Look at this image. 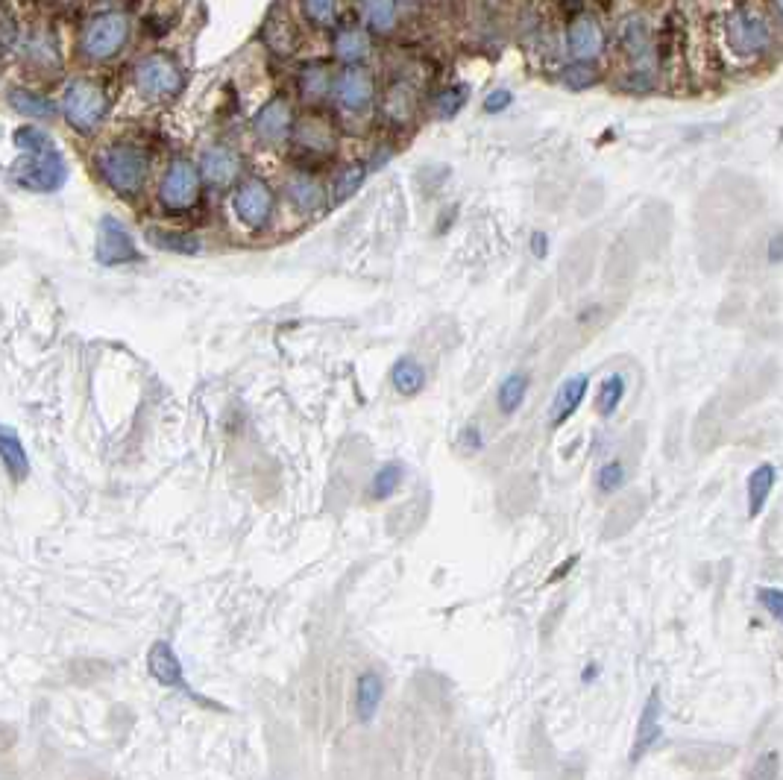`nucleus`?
Returning <instances> with one entry per match:
<instances>
[{
  "instance_id": "1",
  "label": "nucleus",
  "mask_w": 783,
  "mask_h": 780,
  "mask_svg": "<svg viewBox=\"0 0 783 780\" xmlns=\"http://www.w3.org/2000/svg\"><path fill=\"white\" fill-rule=\"evenodd\" d=\"M719 42L731 65L754 68L775 53L778 36L760 0H734L719 18Z\"/></svg>"
},
{
  "instance_id": "2",
  "label": "nucleus",
  "mask_w": 783,
  "mask_h": 780,
  "mask_svg": "<svg viewBox=\"0 0 783 780\" xmlns=\"http://www.w3.org/2000/svg\"><path fill=\"white\" fill-rule=\"evenodd\" d=\"M616 47L622 53V77L616 86L628 94H649L660 80V42L649 15L628 12L616 27Z\"/></svg>"
},
{
  "instance_id": "3",
  "label": "nucleus",
  "mask_w": 783,
  "mask_h": 780,
  "mask_svg": "<svg viewBox=\"0 0 783 780\" xmlns=\"http://www.w3.org/2000/svg\"><path fill=\"white\" fill-rule=\"evenodd\" d=\"M97 174L100 179L121 197H138L144 182H147V171H150V159L141 147L135 144H109L94 156Z\"/></svg>"
},
{
  "instance_id": "4",
  "label": "nucleus",
  "mask_w": 783,
  "mask_h": 780,
  "mask_svg": "<svg viewBox=\"0 0 783 780\" xmlns=\"http://www.w3.org/2000/svg\"><path fill=\"white\" fill-rule=\"evenodd\" d=\"M62 115L65 121L80 132V135H91L100 130V124L109 115V94L106 88L88 77H77L65 86L62 94Z\"/></svg>"
},
{
  "instance_id": "5",
  "label": "nucleus",
  "mask_w": 783,
  "mask_h": 780,
  "mask_svg": "<svg viewBox=\"0 0 783 780\" xmlns=\"http://www.w3.org/2000/svg\"><path fill=\"white\" fill-rule=\"evenodd\" d=\"M132 24L124 12H100L91 15L80 30V53L88 62H106L118 56L130 42Z\"/></svg>"
},
{
  "instance_id": "6",
  "label": "nucleus",
  "mask_w": 783,
  "mask_h": 780,
  "mask_svg": "<svg viewBox=\"0 0 783 780\" xmlns=\"http://www.w3.org/2000/svg\"><path fill=\"white\" fill-rule=\"evenodd\" d=\"M135 88L141 97L153 100V103H165L182 94L185 88V74L176 65L171 56L165 53H150L135 65Z\"/></svg>"
},
{
  "instance_id": "7",
  "label": "nucleus",
  "mask_w": 783,
  "mask_h": 780,
  "mask_svg": "<svg viewBox=\"0 0 783 780\" xmlns=\"http://www.w3.org/2000/svg\"><path fill=\"white\" fill-rule=\"evenodd\" d=\"M200 188H203L200 165H194L188 159H174L171 168L165 171L162 185H159V203L168 212H188V209L197 206Z\"/></svg>"
},
{
  "instance_id": "8",
  "label": "nucleus",
  "mask_w": 783,
  "mask_h": 780,
  "mask_svg": "<svg viewBox=\"0 0 783 780\" xmlns=\"http://www.w3.org/2000/svg\"><path fill=\"white\" fill-rule=\"evenodd\" d=\"M332 97L338 103V109L349 118H361L373 109L376 103V80L367 68L361 65H347L332 86Z\"/></svg>"
},
{
  "instance_id": "9",
  "label": "nucleus",
  "mask_w": 783,
  "mask_h": 780,
  "mask_svg": "<svg viewBox=\"0 0 783 780\" xmlns=\"http://www.w3.org/2000/svg\"><path fill=\"white\" fill-rule=\"evenodd\" d=\"M18 185L27 188V191H36V194H53L65 185L68 179V165L62 159V153L53 147V150H44V153H33L27 156V162L18 168Z\"/></svg>"
},
{
  "instance_id": "10",
  "label": "nucleus",
  "mask_w": 783,
  "mask_h": 780,
  "mask_svg": "<svg viewBox=\"0 0 783 780\" xmlns=\"http://www.w3.org/2000/svg\"><path fill=\"white\" fill-rule=\"evenodd\" d=\"M94 259L103 267H121L141 259V253L135 250L130 229L115 220V217H103L97 226V247H94Z\"/></svg>"
},
{
  "instance_id": "11",
  "label": "nucleus",
  "mask_w": 783,
  "mask_h": 780,
  "mask_svg": "<svg viewBox=\"0 0 783 780\" xmlns=\"http://www.w3.org/2000/svg\"><path fill=\"white\" fill-rule=\"evenodd\" d=\"M608 36L602 21L593 12H578L569 24H566V50L572 59H584V62H596L605 56Z\"/></svg>"
},
{
  "instance_id": "12",
  "label": "nucleus",
  "mask_w": 783,
  "mask_h": 780,
  "mask_svg": "<svg viewBox=\"0 0 783 780\" xmlns=\"http://www.w3.org/2000/svg\"><path fill=\"white\" fill-rule=\"evenodd\" d=\"M232 206H235V215L244 226L250 229H261L267 226V220L273 217V209H276V197L270 191V185L264 179H244L232 197Z\"/></svg>"
},
{
  "instance_id": "13",
  "label": "nucleus",
  "mask_w": 783,
  "mask_h": 780,
  "mask_svg": "<svg viewBox=\"0 0 783 780\" xmlns=\"http://www.w3.org/2000/svg\"><path fill=\"white\" fill-rule=\"evenodd\" d=\"M294 124H297V121H294V106H291V100L282 97V94H276V97H270L259 112H256L253 132H256V138H259L261 144L279 147L282 141L291 138Z\"/></svg>"
},
{
  "instance_id": "14",
  "label": "nucleus",
  "mask_w": 783,
  "mask_h": 780,
  "mask_svg": "<svg viewBox=\"0 0 783 780\" xmlns=\"http://www.w3.org/2000/svg\"><path fill=\"white\" fill-rule=\"evenodd\" d=\"M200 174H203V182L212 188H229L241 176V156L226 144H215L203 153Z\"/></svg>"
},
{
  "instance_id": "15",
  "label": "nucleus",
  "mask_w": 783,
  "mask_h": 780,
  "mask_svg": "<svg viewBox=\"0 0 783 780\" xmlns=\"http://www.w3.org/2000/svg\"><path fill=\"white\" fill-rule=\"evenodd\" d=\"M660 716H663V701H660V690L654 687L649 698H646V704H643V713H640L637 737H634V745H631V763H640L660 742V737H663Z\"/></svg>"
},
{
  "instance_id": "16",
  "label": "nucleus",
  "mask_w": 783,
  "mask_h": 780,
  "mask_svg": "<svg viewBox=\"0 0 783 780\" xmlns=\"http://www.w3.org/2000/svg\"><path fill=\"white\" fill-rule=\"evenodd\" d=\"M417 88L411 86L408 80H393L388 91L382 94V118L391 127H408L417 118Z\"/></svg>"
},
{
  "instance_id": "17",
  "label": "nucleus",
  "mask_w": 783,
  "mask_h": 780,
  "mask_svg": "<svg viewBox=\"0 0 783 780\" xmlns=\"http://www.w3.org/2000/svg\"><path fill=\"white\" fill-rule=\"evenodd\" d=\"M291 135H294L297 150H303L308 156H329L338 144L332 124L320 115H308L300 124H294Z\"/></svg>"
},
{
  "instance_id": "18",
  "label": "nucleus",
  "mask_w": 783,
  "mask_h": 780,
  "mask_svg": "<svg viewBox=\"0 0 783 780\" xmlns=\"http://www.w3.org/2000/svg\"><path fill=\"white\" fill-rule=\"evenodd\" d=\"M285 197L291 200V206L297 209V212H303V215H311V212H320L323 206H326V200H329V194H326V185L317 179L314 174H294L288 179V185H285Z\"/></svg>"
},
{
  "instance_id": "19",
  "label": "nucleus",
  "mask_w": 783,
  "mask_h": 780,
  "mask_svg": "<svg viewBox=\"0 0 783 780\" xmlns=\"http://www.w3.org/2000/svg\"><path fill=\"white\" fill-rule=\"evenodd\" d=\"M147 669H150V675H153L162 687H176V690H182V693H191V687H188L185 678H182V663H179V657H176L171 643H165V640L153 643V649L147 654Z\"/></svg>"
},
{
  "instance_id": "20",
  "label": "nucleus",
  "mask_w": 783,
  "mask_h": 780,
  "mask_svg": "<svg viewBox=\"0 0 783 780\" xmlns=\"http://www.w3.org/2000/svg\"><path fill=\"white\" fill-rule=\"evenodd\" d=\"M587 390H590L587 373H575V376L564 379V385L558 388L555 402H552V429H561L566 420H572V414L584 405Z\"/></svg>"
},
{
  "instance_id": "21",
  "label": "nucleus",
  "mask_w": 783,
  "mask_h": 780,
  "mask_svg": "<svg viewBox=\"0 0 783 780\" xmlns=\"http://www.w3.org/2000/svg\"><path fill=\"white\" fill-rule=\"evenodd\" d=\"M332 86H335V77L329 71L326 62H305L297 74V88H300V97L305 103H323L329 94H332Z\"/></svg>"
},
{
  "instance_id": "22",
  "label": "nucleus",
  "mask_w": 783,
  "mask_h": 780,
  "mask_svg": "<svg viewBox=\"0 0 783 780\" xmlns=\"http://www.w3.org/2000/svg\"><path fill=\"white\" fill-rule=\"evenodd\" d=\"M0 464L6 467L9 478L15 484H21L24 478L30 476V458H27V449L21 443L18 432L12 426H0Z\"/></svg>"
},
{
  "instance_id": "23",
  "label": "nucleus",
  "mask_w": 783,
  "mask_h": 780,
  "mask_svg": "<svg viewBox=\"0 0 783 780\" xmlns=\"http://www.w3.org/2000/svg\"><path fill=\"white\" fill-rule=\"evenodd\" d=\"M385 698V681L379 672H361L355 684V713L361 722H373Z\"/></svg>"
},
{
  "instance_id": "24",
  "label": "nucleus",
  "mask_w": 783,
  "mask_h": 780,
  "mask_svg": "<svg viewBox=\"0 0 783 780\" xmlns=\"http://www.w3.org/2000/svg\"><path fill=\"white\" fill-rule=\"evenodd\" d=\"M775 481H778V470L772 464H760L751 470L748 476V484H745V493H748V517L757 520L763 511H766V502L775 490Z\"/></svg>"
},
{
  "instance_id": "25",
  "label": "nucleus",
  "mask_w": 783,
  "mask_h": 780,
  "mask_svg": "<svg viewBox=\"0 0 783 780\" xmlns=\"http://www.w3.org/2000/svg\"><path fill=\"white\" fill-rule=\"evenodd\" d=\"M332 47H335V56L344 62V65H358L370 56V36L367 30L361 27H341L332 39Z\"/></svg>"
},
{
  "instance_id": "26",
  "label": "nucleus",
  "mask_w": 783,
  "mask_h": 780,
  "mask_svg": "<svg viewBox=\"0 0 783 780\" xmlns=\"http://www.w3.org/2000/svg\"><path fill=\"white\" fill-rule=\"evenodd\" d=\"M9 106L18 115H24V118H36V121L56 118V103L50 97L39 94V91H30V88H12L9 91Z\"/></svg>"
},
{
  "instance_id": "27",
  "label": "nucleus",
  "mask_w": 783,
  "mask_h": 780,
  "mask_svg": "<svg viewBox=\"0 0 783 780\" xmlns=\"http://www.w3.org/2000/svg\"><path fill=\"white\" fill-rule=\"evenodd\" d=\"M391 382L396 393L402 396H417L420 390L426 388V370L417 358L411 355H402L391 370Z\"/></svg>"
},
{
  "instance_id": "28",
  "label": "nucleus",
  "mask_w": 783,
  "mask_h": 780,
  "mask_svg": "<svg viewBox=\"0 0 783 780\" xmlns=\"http://www.w3.org/2000/svg\"><path fill=\"white\" fill-rule=\"evenodd\" d=\"M361 15L367 21V27L379 36H388L396 30V0H361Z\"/></svg>"
},
{
  "instance_id": "29",
  "label": "nucleus",
  "mask_w": 783,
  "mask_h": 780,
  "mask_svg": "<svg viewBox=\"0 0 783 780\" xmlns=\"http://www.w3.org/2000/svg\"><path fill=\"white\" fill-rule=\"evenodd\" d=\"M147 241H150L156 250H165V253H179V256H194V253H200V238H197V235H188V232L150 229V232H147Z\"/></svg>"
},
{
  "instance_id": "30",
  "label": "nucleus",
  "mask_w": 783,
  "mask_h": 780,
  "mask_svg": "<svg viewBox=\"0 0 783 780\" xmlns=\"http://www.w3.org/2000/svg\"><path fill=\"white\" fill-rule=\"evenodd\" d=\"M525 393H528V376L525 373H508L502 379V385L496 390V405H499V414L511 417L520 411V405L525 402Z\"/></svg>"
},
{
  "instance_id": "31",
  "label": "nucleus",
  "mask_w": 783,
  "mask_h": 780,
  "mask_svg": "<svg viewBox=\"0 0 783 780\" xmlns=\"http://www.w3.org/2000/svg\"><path fill=\"white\" fill-rule=\"evenodd\" d=\"M625 393H628V379H625L622 373H610L608 379H602L599 393H596V411H599V417H605V420L613 417V414L619 411Z\"/></svg>"
},
{
  "instance_id": "32",
  "label": "nucleus",
  "mask_w": 783,
  "mask_h": 780,
  "mask_svg": "<svg viewBox=\"0 0 783 780\" xmlns=\"http://www.w3.org/2000/svg\"><path fill=\"white\" fill-rule=\"evenodd\" d=\"M467 97H470V86H464V83L440 88L432 97V115L437 121H452L467 106Z\"/></svg>"
},
{
  "instance_id": "33",
  "label": "nucleus",
  "mask_w": 783,
  "mask_h": 780,
  "mask_svg": "<svg viewBox=\"0 0 783 780\" xmlns=\"http://www.w3.org/2000/svg\"><path fill=\"white\" fill-rule=\"evenodd\" d=\"M367 165L364 162H352V165H344L335 179H332V200L335 203H347L352 194H358V188L364 185V179H367Z\"/></svg>"
},
{
  "instance_id": "34",
  "label": "nucleus",
  "mask_w": 783,
  "mask_h": 780,
  "mask_svg": "<svg viewBox=\"0 0 783 780\" xmlns=\"http://www.w3.org/2000/svg\"><path fill=\"white\" fill-rule=\"evenodd\" d=\"M264 42H267V47H270L273 53L288 56V53H294V47H297V33H294L291 21H288L285 15H282V21H279L276 15H270L267 24H264Z\"/></svg>"
},
{
  "instance_id": "35",
  "label": "nucleus",
  "mask_w": 783,
  "mask_h": 780,
  "mask_svg": "<svg viewBox=\"0 0 783 780\" xmlns=\"http://www.w3.org/2000/svg\"><path fill=\"white\" fill-rule=\"evenodd\" d=\"M558 80H561V86L569 88V91H587V88H593L599 83V71H596L593 62L572 59L569 65H564V68L558 71Z\"/></svg>"
},
{
  "instance_id": "36",
  "label": "nucleus",
  "mask_w": 783,
  "mask_h": 780,
  "mask_svg": "<svg viewBox=\"0 0 783 780\" xmlns=\"http://www.w3.org/2000/svg\"><path fill=\"white\" fill-rule=\"evenodd\" d=\"M300 6H303V18L311 27H317V30L338 27L341 0H300Z\"/></svg>"
},
{
  "instance_id": "37",
  "label": "nucleus",
  "mask_w": 783,
  "mask_h": 780,
  "mask_svg": "<svg viewBox=\"0 0 783 780\" xmlns=\"http://www.w3.org/2000/svg\"><path fill=\"white\" fill-rule=\"evenodd\" d=\"M402 478H405V470H402V464H396V461L379 467L373 481H370V499H376V502L391 499L393 493L402 487Z\"/></svg>"
},
{
  "instance_id": "38",
  "label": "nucleus",
  "mask_w": 783,
  "mask_h": 780,
  "mask_svg": "<svg viewBox=\"0 0 783 780\" xmlns=\"http://www.w3.org/2000/svg\"><path fill=\"white\" fill-rule=\"evenodd\" d=\"M625 476H628V470H625V464L622 461H608V464H602L599 467V473H596V490L599 493H616V490H622V484H625Z\"/></svg>"
},
{
  "instance_id": "39",
  "label": "nucleus",
  "mask_w": 783,
  "mask_h": 780,
  "mask_svg": "<svg viewBox=\"0 0 783 780\" xmlns=\"http://www.w3.org/2000/svg\"><path fill=\"white\" fill-rule=\"evenodd\" d=\"M15 144H18L27 156L44 153V150H53V147H56L53 138L44 130H39V127H21V130H15Z\"/></svg>"
},
{
  "instance_id": "40",
  "label": "nucleus",
  "mask_w": 783,
  "mask_h": 780,
  "mask_svg": "<svg viewBox=\"0 0 783 780\" xmlns=\"http://www.w3.org/2000/svg\"><path fill=\"white\" fill-rule=\"evenodd\" d=\"M757 602L778 625H783V590H778V587H760L757 590Z\"/></svg>"
},
{
  "instance_id": "41",
  "label": "nucleus",
  "mask_w": 783,
  "mask_h": 780,
  "mask_svg": "<svg viewBox=\"0 0 783 780\" xmlns=\"http://www.w3.org/2000/svg\"><path fill=\"white\" fill-rule=\"evenodd\" d=\"M511 103H514V91H511V88H493V91L484 97L481 109H484V115H502Z\"/></svg>"
},
{
  "instance_id": "42",
  "label": "nucleus",
  "mask_w": 783,
  "mask_h": 780,
  "mask_svg": "<svg viewBox=\"0 0 783 780\" xmlns=\"http://www.w3.org/2000/svg\"><path fill=\"white\" fill-rule=\"evenodd\" d=\"M458 446L464 449V452H479L481 446H484V434H481V429L476 426V423H470V426H464L461 429V434H458Z\"/></svg>"
},
{
  "instance_id": "43",
  "label": "nucleus",
  "mask_w": 783,
  "mask_h": 780,
  "mask_svg": "<svg viewBox=\"0 0 783 780\" xmlns=\"http://www.w3.org/2000/svg\"><path fill=\"white\" fill-rule=\"evenodd\" d=\"M528 253L534 256L537 261H543L549 256V235L546 232H531V238H528Z\"/></svg>"
},
{
  "instance_id": "44",
  "label": "nucleus",
  "mask_w": 783,
  "mask_h": 780,
  "mask_svg": "<svg viewBox=\"0 0 783 780\" xmlns=\"http://www.w3.org/2000/svg\"><path fill=\"white\" fill-rule=\"evenodd\" d=\"M766 261H769V264H783V232H775V235L769 238Z\"/></svg>"
},
{
  "instance_id": "45",
  "label": "nucleus",
  "mask_w": 783,
  "mask_h": 780,
  "mask_svg": "<svg viewBox=\"0 0 783 780\" xmlns=\"http://www.w3.org/2000/svg\"><path fill=\"white\" fill-rule=\"evenodd\" d=\"M593 675H599V666H596V663H590V669L584 672V681H590Z\"/></svg>"
},
{
  "instance_id": "46",
  "label": "nucleus",
  "mask_w": 783,
  "mask_h": 780,
  "mask_svg": "<svg viewBox=\"0 0 783 780\" xmlns=\"http://www.w3.org/2000/svg\"><path fill=\"white\" fill-rule=\"evenodd\" d=\"M772 6H775V12H778V18H781L783 24V0H772Z\"/></svg>"
},
{
  "instance_id": "47",
  "label": "nucleus",
  "mask_w": 783,
  "mask_h": 780,
  "mask_svg": "<svg viewBox=\"0 0 783 780\" xmlns=\"http://www.w3.org/2000/svg\"><path fill=\"white\" fill-rule=\"evenodd\" d=\"M399 3H408V6H411V3H420V0H399Z\"/></svg>"
},
{
  "instance_id": "48",
  "label": "nucleus",
  "mask_w": 783,
  "mask_h": 780,
  "mask_svg": "<svg viewBox=\"0 0 783 780\" xmlns=\"http://www.w3.org/2000/svg\"><path fill=\"white\" fill-rule=\"evenodd\" d=\"M97 3H112V0H97Z\"/></svg>"
}]
</instances>
